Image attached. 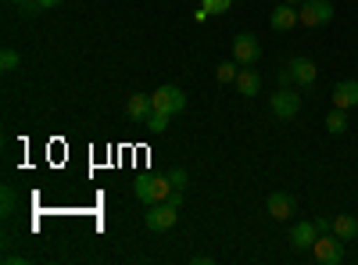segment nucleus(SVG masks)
<instances>
[{
    "label": "nucleus",
    "mask_w": 358,
    "mask_h": 265,
    "mask_svg": "<svg viewBox=\"0 0 358 265\" xmlns=\"http://www.w3.org/2000/svg\"><path fill=\"white\" fill-rule=\"evenodd\" d=\"M236 94L241 97H258V90H262V76L255 72V69H241V76H236Z\"/></svg>",
    "instance_id": "4468645a"
},
{
    "label": "nucleus",
    "mask_w": 358,
    "mask_h": 265,
    "mask_svg": "<svg viewBox=\"0 0 358 265\" xmlns=\"http://www.w3.org/2000/svg\"><path fill=\"white\" fill-rule=\"evenodd\" d=\"M241 69L244 65H236V62H222L219 69H215V79L226 86V83H236V76H241Z\"/></svg>",
    "instance_id": "f3484780"
},
{
    "label": "nucleus",
    "mask_w": 358,
    "mask_h": 265,
    "mask_svg": "<svg viewBox=\"0 0 358 265\" xmlns=\"http://www.w3.org/2000/svg\"><path fill=\"white\" fill-rule=\"evenodd\" d=\"M268 25H273L276 33H290L294 25H301V15H297L294 4H280L273 15H268Z\"/></svg>",
    "instance_id": "9d476101"
},
{
    "label": "nucleus",
    "mask_w": 358,
    "mask_h": 265,
    "mask_svg": "<svg viewBox=\"0 0 358 265\" xmlns=\"http://www.w3.org/2000/svg\"><path fill=\"white\" fill-rule=\"evenodd\" d=\"M136 197L143 204H158V201H169V194L176 190L169 176H136V183H133Z\"/></svg>",
    "instance_id": "f257e3e1"
},
{
    "label": "nucleus",
    "mask_w": 358,
    "mask_h": 265,
    "mask_svg": "<svg viewBox=\"0 0 358 265\" xmlns=\"http://www.w3.org/2000/svg\"><path fill=\"white\" fill-rule=\"evenodd\" d=\"M194 265H212V255H194Z\"/></svg>",
    "instance_id": "393cba45"
},
{
    "label": "nucleus",
    "mask_w": 358,
    "mask_h": 265,
    "mask_svg": "<svg viewBox=\"0 0 358 265\" xmlns=\"http://www.w3.org/2000/svg\"><path fill=\"white\" fill-rule=\"evenodd\" d=\"M297 15H301L305 29H322L326 22H334V4L330 0H305V4L297 8Z\"/></svg>",
    "instance_id": "20e7f679"
},
{
    "label": "nucleus",
    "mask_w": 358,
    "mask_h": 265,
    "mask_svg": "<svg viewBox=\"0 0 358 265\" xmlns=\"http://www.w3.org/2000/svg\"><path fill=\"white\" fill-rule=\"evenodd\" d=\"M151 111H155V101H151V94H133L129 97V104H126V115L140 126V122H147L151 119Z\"/></svg>",
    "instance_id": "f8f14e48"
},
{
    "label": "nucleus",
    "mask_w": 358,
    "mask_h": 265,
    "mask_svg": "<svg viewBox=\"0 0 358 265\" xmlns=\"http://www.w3.org/2000/svg\"><path fill=\"white\" fill-rule=\"evenodd\" d=\"M18 65H22V57H18V50L4 47V54H0V72H4V76H11V72H18Z\"/></svg>",
    "instance_id": "a211bd4d"
},
{
    "label": "nucleus",
    "mask_w": 358,
    "mask_h": 265,
    "mask_svg": "<svg viewBox=\"0 0 358 265\" xmlns=\"http://www.w3.org/2000/svg\"><path fill=\"white\" fill-rule=\"evenodd\" d=\"M15 212V187H4V215Z\"/></svg>",
    "instance_id": "4be33fe9"
},
{
    "label": "nucleus",
    "mask_w": 358,
    "mask_h": 265,
    "mask_svg": "<svg viewBox=\"0 0 358 265\" xmlns=\"http://www.w3.org/2000/svg\"><path fill=\"white\" fill-rule=\"evenodd\" d=\"M268 108H273L276 119L290 122V119H297V111H301V94H297L294 86H276V94L268 97Z\"/></svg>",
    "instance_id": "f03ea898"
},
{
    "label": "nucleus",
    "mask_w": 358,
    "mask_h": 265,
    "mask_svg": "<svg viewBox=\"0 0 358 265\" xmlns=\"http://www.w3.org/2000/svg\"><path fill=\"white\" fill-rule=\"evenodd\" d=\"M8 4H18V8H22V4H25V0H8Z\"/></svg>",
    "instance_id": "bb28decb"
},
{
    "label": "nucleus",
    "mask_w": 358,
    "mask_h": 265,
    "mask_svg": "<svg viewBox=\"0 0 358 265\" xmlns=\"http://www.w3.org/2000/svg\"><path fill=\"white\" fill-rule=\"evenodd\" d=\"M169 180H172L176 190H187V180H190V176H187V169H172V172H169Z\"/></svg>",
    "instance_id": "412c9836"
},
{
    "label": "nucleus",
    "mask_w": 358,
    "mask_h": 265,
    "mask_svg": "<svg viewBox=\"0 0 358 265\" xmlns=\"http://www.w3.org/2000/svg\"><path fill=\"white\" fill-rule=\"evenodd\" d=\"M326 133H334V136L348 133V111L344 108H334L330 115H326Z\"/></svg>",
    "instance_id": "dca6fc26"
},
{
    "label": "nucleus",
    "mask_w": 358,
    "mask_h": 265,
    "mask_svg": "<svg viewBox=\"0 0 358 265\" xmlns=\"http://www.w3.org/2000/svg\"><path fill=\"white\" fill-rule=\"evenodd\" d=\"M62 4H65V0H36L40 11H54V8H62Z\"/></svg>",
    "instance_id": "5701e85b"
},
{
    "label": "nucleus",
    "mask_w": 358,
    "mask_h": 265,
    "mask_svg": "<svg viewBox=\"0 0 358 265\" xmlns=\"http://www.w3.org/2000/svg\"><path fill=\"white\" fill-rule=\"evenodd\" d=\"M287 69H290L294 83H301V86H312V83H315V76H319V69H315L312 57H294V62H290Z\"/></svg>",
    "instance_id": "ddd939ff"
},
{
    "label": "nucleus",
    "mask_w": 358,
    "mask_h": 265,
    "mask_svg": "<svg viewBox=\"0 0 358 265\" xmlns=\"http://www.w3.org/2000/svg\"><path fill=\"white\" fill-rule=\"evenodd\" d=\"M258 57H262V43H258L251 33H236V36H233V62H236V65L255 69Z\"/></svg>",
    "instance_id": "0eeeda50"
},
{
    "label": "nucleus",
    "mask_w": 358,
    "mask_h": 265,
    "mask_svg": "<svg viewBox=\"0 0 358 265\" xmlns=\"http://www.w3.org/2000/svg\"><path fill=\"white\" fill-rule=\"evenodd\" d=\"M265 212H268V219H276V222H290L294 212H297V197L290 190H273L268 201H265Z\"/></svg>",
    "instance_id": "39448f33"
},
{
    "label": "nucleus",
    "mask_w": 358,
    "mask_h": 265,
    "mask_svg": "<svg viewBox=\"0 0 358 265\" xmlns=\"http://www.w3.org/2000/svg\"><path fill=\"white\" fill-rule=\"evenodd\" d=\"M283 4H294V8H301V4H305V0H283Z\"/></svg>",
    "instance_id": "a878e982"
},
{
    "label": "nucleus",
    "mask_w": 358,
    "mask_h": 265,
    "mask_svg": "<svg viewBox=\"0 0 358 265\" xmlns=\"http://www.w3.org/2000/svg\"><path fill=\"white\" fill-rule=\"evenodd\" d=\"M315 241H319L315 219H305V222H294V226H290V244H294L297 251H312Z\"/></svg>",
    "instance_id": "1a4fd4ad"
},
{
    "label": "nucleus",
    "mask_w": 358,
    "mask_h": 265,
    "mask_svg": "<svg viewBox=\"0 0 358 265\" xmlns=\"http://www.w3.org/2000/svg\"><path fill=\"white\" fill-rule=\"evenodd\" d=\"M169 204H176V208H183V190H172V194H169Z\"/></svg>",
    "instance_id": "b1692460"
},
{
    "label": "nucleus",
    "mask_w": 358,
    "mask_h": 265,
    "mask_svg": "<svg viewBox=\"0 0 358 265\" xmlns=\"http://www.w3.org/2000/svg\"><path fill=\"white\" fill-rule=\"evenodd\" d=\"M355 104H358V79H341V83L334 86V108L351 111Z\"/></svg>",
    "instance_id": "9b49d317"
},
{
    "label": "nucleus",
    "mask_w": 358,
    "mask_h": 265,
    "mask_svg": "<svg viewBox=\"0 0 358 265\" xmlns=\"http://www.w3.org/2000/svg\"><path fill=\"white\" fill-rule=\"evenodd\" d=\"M176 219H179V208H176V204H169V201L151 204V212L143 215V222H147V229H151V233H165V229H172Z\"/></svg>",
    "instance_id": "423d86ee"
},
{
    "label": "nucleus",
    "mask_w": 358,
    "mask_h": 265,
    "mask_svg": "<svg viewBox=\"0 0 358 265\" xmlns=\"http://www.w3.org/2000/svg\"><path fill=\"white\" fill-rule=\"evenodd\" d=\"M312 258L319 265H337L344 262V241L337 237V233H319V241L312 244Z\"/></svg>",
    "instance_id": "7ed1b4c3"
},
{
    "label": "nucleus",
    "mask_w": 358,
    "mask_h": 265,
    "mask_svg": "<svg viewBox=\"0 0 358 265\" xmlns=\"http://www.w3.org/2000/svg\"><path fill=\"white\" fill-rule=\"evenodd\" d=\"M201 8H204L208 15H222V11L233 8V0H201Z\"/></svg>",
    "instance_id": "aec40b11"
},
{
    "label": "nucleus",
    "mask_w": 358,
    "mask_h": 265,
    "mask_svg": "<svg viewBox=\"0 0 358 265\" xmlns=\"http://www.w3.org/2000/svg\"><path fill=\"white\" fill-rule=\"evenodd\" d=\"M334 233L341 241H355L358 237V219L355 215H334Z\"/></svg>",
    "instance_id": "2eb2a0df"
},
{
    "label": "nucleus",
    "mask_w": 358,
    "mask_h": 265,
    "mask_svg": "<svg viewBox=\"0 0 358 265\" xmlns=\"http://www.w3.org/2000/svg\"><path fill=\"white\" fill-rule=\"evenodd\" d=\"M169 119H172V115H165V111H151V119H147L143 126H147V129H151L155 136H162V133L169 129Z\"/></svg>",
    "instance_id": "6ab92c4d"
},
{
    "label": "nucleus",
    "mask_w": 358,
    "mask_h": 265,
    "mask_svg": "<svg viewBox=\"0 0 358 265\" xmlns=\"http://www.w3.org/2000/svg\"><path fill=\"white\" fill-rule=\"evenodd\" d=\"M151 101H155V111H165V115H179L187 108V94L179 86H158L151 94Z\"/></svg>",
    "instance_id": "6e6552de"
}]
</instances>
